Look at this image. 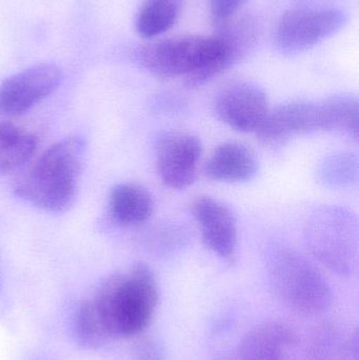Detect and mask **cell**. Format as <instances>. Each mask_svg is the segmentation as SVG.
<instances>
[{"mask_svg":"<svg viewBox=\"0 0 359 360\" xmlns=\"http://www.w3.org/2000/svg\"><path fill=\"white\" fill-rule=\"evenodd\" d=\"M259 162L254 152L240 143H223L211 154L204 174L214 181L242 184L254 179Z\"/></svg>","mask_w":359,"mask_h":360,"instance_id":"cell-12","label":"cell"},{"mask_svg":"<svg viewBox=\"0 0 359 360\" xmlns=\"http://www.w3.org/2000/svg\"><path fill=\"white\" fill-rule=\"evenodd\" d=\"M347 21V13L337 8H291L280 17L276 27V48L288 56L301 54L339 33Z\"/></svg>","mask_w":359,"mask_h":360,"instance_id":"cell-5","label":"cell"},{"mask_svg":"<svg viewBox=\"0 0 359 360\" xmlns=\"http://www.w3.org/2000/svg\"><path fill=\"white\" fill-rule=\"evenodd\" d=\"M38 139L31 131L0 120V174L14 172L31 160Z\"/></svg>","mask_w":359,"mask_h":360,"instance_id":"cell-14","label":"cell"},{"mask_svg":"<svg viewBox=\"0 0 359 360\" xmlns=\"http://www.w3.org/2000/svg\"><path fill=\"white\" fill-rule=\"evenodd\" d=\"M153 195L136 182H122L112 188L109 197L110 214L122 226L145 224L154 212Z\"/></svg>","mask_w":359,"mask_h":360,"instance_id":"cell-13","label":"cell"},{"mask_svg":"<svg viewBox=\"0 0 359 360\" xmlns=\"http://www.w3.org/2000/svg\"><path fill=\"white\" fill-rule=\"evenodd\" d=\"M191 212L202 231V243L215 255L231 262L237 249V224L229 207L210 196H198Z\"/></svg>","mask_w":359,"mask_h":360,"instance_id":"cell-10","label":"cell"},{"mask_svg":"<svg viewBox=\"0 0 359 360\" xmlns=\"http://www.w3.org/2000/svg\"><path fill=\"white\" fill-rule=\"evenodd\" d=\"M84 155V141L77 137L54 143L17 179L15 193L44 211H65L75 199Z\"/></svg>","mask_w":359,"mask_h":360,"instance_id":"cell-1","label":"cell"},{"mask_svg":"<svg viewBox=\"0 0 359 360\" xmlns=\"http://www.w3.org/2000/svg\"><path fill=\"white\" fill-rule=\"evenodd\" d=\"M303 236L308 250L320 264L341 276L353 274L358 259L355 214L339 205L320 207L310 216Z\"/></svg>","mask_w":359,"mask_h":360,"instance_id":"cell-4","label":"cell"},{"mask_svg":"<svg viewBox=\"0 0 359 360\" xmlns=\"http://www.w3.org/2000/svg\"><path fill=\"white\" fill-rule=\"evenodd\" d=\"M329 132L325 101H295L270 109L256 131L257 139L267 146H280L299 135Z\"/></svg>","mask_w":359,"mask_h":360,"instance_id":"cell-6","label":"cell"},{"mask_svg":"<svg viewBox=\"0 0 359 360\" xmlns=\"http://www.w3.org/2000/svg\"><path fill=\"white\" fill-rule=\"evenodd\" d=\"M183 0H145L136 15L137 33L155 38L172 29L181 15Z\"/></svg>","mask_w":359,"mask_h":360,"instance_id":"cell-15","label":"cell"},{"mask_svg":"<svg viewBox=\"0 0 359 360\" xmlns=\"http://www.w3.org/2000/svg\"><path fill=\"white\" fill-rule=\"evenodd\" d=\"M318 179L330 188H346L358 179V158L350 152H339L324 158L318 169Z\"/></svg>","mask_w":359,"mask_h":360,"instance_id":"cell-17","label":"cell"},{"mask_svg":"<svg viewBox=\"0 0 359 360\" xmlns=\"http://www.w3.org/2000/svg\"><path fill=\"white\" fill-rule=\"evenodd\" d=\"M270 109L265 91L246 80L228 82L215 96L214 110L217 117L237 132L256 133Z\"/></svg>","mask_w":359,"mask_h":360,"instance_id":"cell-7","label":"cell"},{"mask_svg":"<svg viewBox=\"0 0 359 360\" xmlns=\"http://www.w3.org/2000/svg\"><path fill=\"white\" fill-rule=\"evenodd\" d=\"M74 338L89 350L100 348L111 338L109 328L94 300L82 302L74 317Z\"/></svg>","mask_w":359,"mask_h":360,"instance_id":"cell-16","label":"cell"},{"mask_svg":"<svg viewBox=\"0 0 359 360\" xmlns=\"http://www.w3.org/2000/svg\"><path fill=\"white\" fill-rule=\"evenodd\" d=\"M270 283L289 308L301 314L325 312L332 304L330 283L320 269L296 250L278 247L267 259Z\"/></svg>","mask_w":359,"mask_h":360,"instance_id":"cell-3","label":"cell"},{"mask_svg":"<svg viewBox=\"0 0 359 360\" xmlns=\"http://www.w3.org/2000/svg\"><path fill=\"white\" fill-rule=\"evenodd\" d=\"M248 0H209L213 22L216 27L231 20Z\"/></svg>","mask_w":359,"mask_h":360,"instance_id":"cell-19","label":"cell"},{"mask_svg":"<svg viewBox=\"0 0 359 360\" xmlns=\"http://www.w3.org/2000/svg\"><path fill=\"white\" fill-rule=\"evenodd\" d=\"M63 72L52 63H41L23 70L0 86V115L17 116L57 90Z\"/></svg>","mask_w":359,"mask_h":360,"instance_id":"cell-9","label":"cell"},{"mask_svg":"<svg viewBox=\"0 0 359 360\" xmlns=\"http://www.w3.org/2000/svg\"><path fill=\"white\" fill-rule=\"evenodd\" d=\"M133 360H164V347L155 338H141L135 344Z\"/></svg>","mask_w":359,"mask_h":360,"instance_id":"cell-20","label":"cell"},{"mask_svg":"<svg viewBox=\"0 0 359 360\" xmlns=\"http://www.w3.org/2000/svg\"><path fill=\"white\" fill-rule=\"evenodd\" d=\"M328 109L330 132L339 133L358 141L359 110L358 97L339 94L325 99Z\"/></svg>","mask_w":359,"mask_h":360,"instance_id":"cell-18","label":"cell"},{"mask_svg":"<svg viewBox=\"0 0 359 360\" xmlns=\"http://www.w3.org/2000/svg\"><path fill=\"white\" fill-rule=\"evenodd\" d=\"M297 346L292 330L282 323H265L253 328L238 349L242 360H291Z\"/></svg>","mask_w":359,"mask_h":360,"instance_id":"cell-11","label":"cell"},{"mask_svg":"<svg viewBox=\"0 0 359 360\" xmlns=\"http://www.w3.org/2000/svg\"><path fill=\"white\" fill-rule=\"evenodd\" d=\"M202 155L200 139L188 133L170 132L159 137L155 146V164L159 179L173 190L194 184Z\"/></svg>","mask_w":359,"mask_h":360,"instance_id":"cell-8","label":"cell"},{"mask_svg":"<svg viewBox=\"0 0 359 360\" xmlns=\"http://www.w3.org/2000/svg\"><path fill=\"white\" fill-rule=\"evenodd\" d=\"M93 300L111 338L139 335L153 319L159 300L155 273L147 264L137 262L105 281Z\"/></svg>","mask_w":359,"mask_h":360,"instance_id":"cell-2","label":"cell"}]
</instances>
